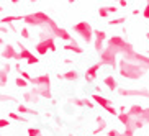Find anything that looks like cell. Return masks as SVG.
Instances as JSON below:
<instances>
[{"label": "cell", "instance_id": "obj_1", "mask_svg": "<svg viewBox=\"0 0 149 136\" xmlns=\"http://www.w3.org/2000/svg\"><path fill=\"white\" fill-rule=\"evenodd\" d=\"M53 18L49 17L48 13H44V12H33V13L23 15V23L28 25V27H36V28L48 27V23Z\"/></svg>", "mask_w": 149, "mask_h": 136}, {"label": "cell", "instance_id": "obj_2", "mask_svg": "<svg viewBox=\"0 0 149 136\" xmlns=\"http://www.w3.org/2000/svg\"><path fill=\"white\" fill-rule=\"evenodd\" d=\"M72 28H74V31L80 36V38H82L84 41H87V43H88V41L92 40L93 31H92V27H90L87 22H79V23H75Z\"/></svg>", "mask_w": 149, "mask_h": 136}, {"label": "cell", "instance_id": "obj_3", "mask_svg": "<svg viewBox=\"0 0 149 136\" xmlns=\"http://www.w3.org/2000/svg\"><path fill=\"white\" fill-rule=\"evenodd\" d=\"M23 100H25L26 105H38V103H40V95L36 93V89L33 87L31 90L23 93Z\"/></svg>", "mask_w": 149, "mask_h": 136}, {"label": "cell", "instance_id": "obj_4", "mask_svg": "<svg viewBox=\"0 0 149 136\" xmlns=\"http://www.w3.org/2000/svg\"><path fill=\"white\" fill-rule=\"evenodd\" d=\"M0 56L3 57V59H7V61H10V59H17V49H15V46L12 43L3 44V49H2Z\"/></svg>", "mask_w": 149, "mask_h": 136}, {"label": "cell", "instance_id": "obj_5", "mask_svg": "<svg viewBox=\"0 0 149 136\" xmlns=\"http://www.w3.org/2000/svg\"><path fill=\"white\" fill-rule=\"evenodd\" d=\"M33 87H41V85H51V77L49 74H41L38 77H33V82H31Z\"/></svg>", "mask_w": 149, "mask_h": 136}, {"label": "cell", "instance_id": "obj_6", "mask_svg": "<svg viewBox=\"0 0 149 136\" xmlns=\"http://www.w3.org/2000/svg\"><path fill=\"white\" fill-rule=\"evenodd\" d=\"M18 46H20V51L17 53V59H15V61H28V59L35 54V53H31L26 46H23L22 43L18 44Z\"/></svg>", "mask_w": 149, "mask_h": 136}, {"label": "cell", "instance_id": "obj_7", "mask_svg": "<svg viewBox=\"0 0 149 136\" xmlns=\"http://www.w3.org/2000/svg\"><path fill=\"white\" fill-rule=\"evenodd\" d=\"M36 93L40 95V98H46V100H51L53 98V92H51V85H41V87H35Z\"/></svg>", "mask_w": 149, "mask_h": 136}, {"label": "cell", "instance_id": "obj_8", "mask_svg": "<svg viewBox=\"0 0 149 136\" xmlns=\"http://www.w3.org/2000/svg\"><path fill=\"white\" fill-rule=\"evenodd\" d=\"M102 53V62H105V64H110V66H113L115 64V53L111 49H105V51H100Z\"/></svg>", "mask_w": 149, "mask_h": 136}, {"label": "cell", "instance_id": "obj_9", "mask_svg": "<svg viewBox=\"0 0 149 136\" xmlns=\"http://www.w3.org/2000/svg\"><path fill=\"white\" fill-rule=\"evenodd\" d=\"M93 36H95V49L100 53V51H102V44H103V40H105V31L97 30V31H93Z\"/></svg>", "mask_w": 149, "mask_h": 136}, {"label": "cell", "instance_id": "obj_10", "mask_svg": "<svg viewBox=\"0 0 149 136\" xmlns=\"http://www.w3.org/2000/svg\"><path fill=\"white\" fill-rule=\"evenodd\" d=\"M15 22H23V15H7L0 20L2 25H13Z\"/></svg>", "mask_w": 149, "mask_h": 136}, {"label": "cell", "instance_id": "obj_11", "mask_svg": "<svg viewBox=\"0 0 149 136\" xmlns=\"http://www.w3.org/2000/svg\"><path fill=\"white\" fill-rule=\"evenodd\" d=\"M35 51H36V54H38V57H41V56H46L48 54V44H46V41H38L36 43V46H35Z\"/></svg>", "mask_w": 149, "mask_h": 136}, {"label": "cell", "instance_id": "obj_12", "mask_svg": "<svg viewBox=\"0 0 149 136\" xmlns=\"http://www.w3.org/2000/svg\"><path fill=\"white\" fill-rule=\"evenodd\" d=\"M64 49H66V51H72V53H75V54H82L84 53V49L80 48L79 44H77V41H75L74 38L69 41V44H66V46H64Z\"/></svg>", "mask_w": 149, "mask_h": 136}, {"label": "cell", "instance_id": "obj_13", "mask_svg": "<svg viewBox=\"0 0 149 136\" xmlns=\"http://www.w3.org/2000/svg\"><path fill=\"white\" fill-rule=\"evenodd\" d=\"M93 100L98 103V105H102L103 108L107 110V112H110V113H115V108L113 107H110V103H108V100H105L103 97H100V95H93Z\"/></svg>", "mask_w": 149, "mask_h": 136}, {"label": "cell", "instance_id": "obj_14", "mask_svg": "<svg viewBox=\"0 0 149 136\" xmlns=\"http://www.w3.org/2000/svg\"><path fill=\"white\" fill-rule=\"evenodd\" d=\"M17 112L20 115H30V116H33V115H36V112L33 108H30V107L26 105V103H18L17 105Z\"/></svg>", "mask_w": 149, "mask_h": 136}, {"label": "cell", "instance_id": "obj_15", "mask_svg": "<svg viewBox=\"0 0 149 136\" xmlns=\"http://www.w3.org/2000/svg\"><path fill=\"white\" fill-rule=\"evenodd\" d=\"M8 120H13V121H22V123H28L30 118H26L25 115H20L18 112H8Z\"/></svg>", "mask_w": 149, "mask_h": 136}, {"label": "cell", "instance_id": "obj_16", "mask_svg": "<svg viewBox=\"0 0 149 136\" xmlns=\"http://www.w3.org/2000/svg\"><path fill=\"white\" fill-rule=\"evenodd\" d=\"M98 67H100V64H95V66H92L90 69H87V72H85V79H87L88 82H92V80L97 77V70H98Z\"/></svg>", "mask_w": 149, "mask_h": 136}, {"label": "cell", "instance_id": "obj_17", "mask_svg": "<svg viewBox=\"0 0 149 136\" xmlns=\"http://www.w3.org/2000/svg\"><path fill=\"white\" fill-rule=\"evenodd\" d=\"M79 77V74L75 72V70H67L66 74H59L57 75V79H64V80H75Z\"/></svg>", "mask_w": 149, "mask_h": 136}, {"label": "cell", "instance_id": "obj_18", "mask_svg": "<svg viewBox=\"0 0 149 136\" xmlns=\"http://www.w3.org/2000/svg\"><path fill=\"white\" fill-rule=\"evenodd\" d=\"M28 136H43V130L40 126H30L26 130Z\"/></svg>", "mask_w": 149, "mask_h": 136}, {"label": "cell", "instance_id": "obj_19", "mask_svg": "<svg viewBox=\"0 0 149 136\" xmlns=\"http://www.w3.org/2000/svg\"><path fill=\"white\" fill-rule=\"evenodd\" d=\"M8 84V72H5L2 67H0V87H5Z\"/></svg>", "mask_w": 149, "mask_h": 136}, {"label": "cell", "instance_id": "obj_20", "mask_svg": "<svg viewBox=\"0 0 149 136\" xmlns=\"http://www.w3.org/2000/svg\"><path fill=\"white\" fill-rule=\"evenodd\" d=\"M7 102H17V98L8 93H0V103H7Z\"/></svg>", "mask_w": 149, "mask_h": 136}, {"label": "cell", "instance_id": "obj_21", "mask_svg": "<svg viewBox=\"0 0 149 136\" xmlns=\"http://www.w3.org/2000/svg\"><path fill=\"white\" fill-rule=\"evenodd\" d=\"M15 84H17V87H20V89H25V87H28V85H30V84L23 79L22 75H18L17 79H15Z\"/></svg>", "mask_w": 149, "mask_h": 136}, {"label": "cell", "instance_id": "obj_22", "mask_svg": "<svg viewBox=\"0 0 149 136\" xmlns=\"http://www.w3.org/2000/svg\"><path fill=\"white\" fill-rule=\"evenodd\" d=\"M18 75H22V77H23L25 80H26L28 84H31V82H33V77H31V75L28 74L26 70H20V74H18Z\"/></svg>", "mask_w": 149, "mask_h": 136}, {"label": "cell", "instance_id": "obj_23", "mask_svg": "<svg viewBox=\"0 0 149 136\" xmlns=\"http://www.w3.org/2000/svg\"><path fill=\"white\" fill-rule=\"evenodd\" d=\"M20 35H22V38H25V40H30V30H28L26 27H22V30H20Z\"/></svg>", "mask_w": 149, "mask_h": 136}, {"label": "cell", "instance_id": "obj_24", "mask_svg": "<svg viewBox=\"0 0 149 136\" xmlns=\"http://www.w3.org/2000/svg\"><path fill=\"white\" fill-rule=\"evenodd\" d=\"M10 125V120L8 118H0V130H3Z\"/></svg>", "mask_w": 149, "mask_h": 136}, {"label": "cell", "instance_id": "obj_25", "mask_svg": "<svg viewBox=\"0 0 149 136\" xmlns=\"http://www.w3.org/2000/svg\"><path fill=\"white\" fill-rule=\"evenodd\" d=\"M105 84L108 85L110 89H115V85H116V84H115V80H113V77H107V79H105Z\"/></svg>", "mask_w": 149, "mask_h": 136}, {"label": "cell", "instance_id": "obj_26", "mask_svg": "<svg viewBox=\"0 0 149 136\" xmlns=\"http://www.w3.org/2000/svg\"><path fill=\"white\" fill-rule=\"evenodd\" d=\"M2 69H3L5 72H8V74H10V72H12V64H10V62H5L3 66H2Z\"/></svg>", "mask_w": 149, "mask_h": 136}, {"label": "cell", "instance_id": "obj_27", "mask_svg": "<svg viewBox=\"0 0 149 136\" xmlns=\"http://www.w3.org/2000/svg\"><path fill=\"white\" fill-rule=\"evenodd\" d=\"M8 33V28L7 27H0V35H7Z\"/></svg>", "mask_w": 149, "mask_h": 136}, {"label": "cell", "instance_id": "obj_28", "mask_svg": "<svg viewBox=\"0 0 149 136\" xmlns=\"http://www.w3.org/2000/svg\"><path fill=\"white\" fill-rule=\"evenodd\" d=\"M100 15H102L103 18H105L107 15H108V10H107V8H100Z\"/></svg>", "mask_w": 149, "mask_h": 136}, {"label": "cell", "instance_id": "obj_29", "mask_svg": "<svg viewBox=\"0 0 149 136\" xmlns=\"http://www.w3.org/2000/svg\"><path fill=\"white\" fill-rule=\"evenodd\" d=\"M15 70H17L18 74H20V70H22V66H20V64H15Z\"/></svg>", "mask_w": 149, "mask_h": 136}, {"label": "cell", "instance_id": "obj_30", "mask_svg": "<svg viewBox=\"0 0 149 136\" xmlns=\"http://www.w3.org/2000/svg\"><path fill=\"white\" fill-rule=\"evenodd\" d=\"M3 44H5V41H3V38L0 36V46H3Z\"/></svg>", "mask_w": 149, "mask_h": 136}, {"label": "cell", "instance_id": "obj_31", "mask_svg": "<svg viewBox=\"0 0 149 136\" xmlns=\"http://www.w3.org/2000/svg\"><path fill=\"white\" fill-rule=\"evenodd\" d=\"M12 3H20V0H12Z\"/></svg>", "mask_w": 149, "mask_h": 136}, {"label": "cell", "instance_id": "obj_32", "mask_svg": "<svg viewBox=\"0 0 149 136\" xmlns=\"http://www.w3.org/2000/svg\"><path fill=\"white\" fill-rule=\"evenodd\" d=\"M67 2H69V3H74V2H75V0H67Z\"/></svg>", "mask_w": 149, "mask_h": 136}, {"label": "cell", "instance_id": "obj_33", "mask_svg": "<svg viewBox=\"0 0 149 136\" xmlns=\"http://www.w3.org/2000/svg\"><path fill=\"white\" fill-rule=\"evenodd\" d=\"M2 10H3V8H2V5H0V12H2Z\"/></svg>", "mask_w": 149, "mask_h": 136}, {"label": "cell", "instance_id": "obj_34", "mask_svg": "<svg viewBox=\"0 0 149 136\" xmlns=\"http://www.w3.org/2000/svg\"><path fill=\"white\" fill-rule=\"evenodd\" d=\"M70 136H72V135H70Z\"/></svg>", "mask_w": 149, "mask_h": 136}, {"label": "cell", "instance_id": "obj_35", "mask_svg": "<svg viewBox=\"0 0 149 136\" xmlns=\"http://www.w3.org/2000/svg\"><path fill=\"white\" fill-rule=\"evenodd\" d=\"M0 136H2V135H0Z\"/></svg>", "mask_w": 149, "mask_h": 136}]
</instances>
